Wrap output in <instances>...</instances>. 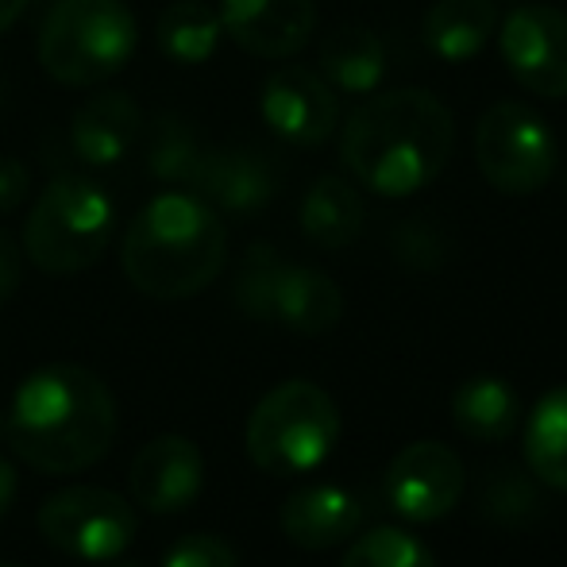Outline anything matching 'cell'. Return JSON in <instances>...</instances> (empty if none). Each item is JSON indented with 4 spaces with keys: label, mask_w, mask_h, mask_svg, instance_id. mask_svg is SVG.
<instances>
[{
    "label": "cell",
    "mask_w": 567,
    "mask_h": 567,
    "mask_svg": "<svg viewBox=\"0 0 567 567\" xmlns=\"http://www.w3.org/2000/svg\"><path fill=\"white\" fill-rule=\"evenodd\" d=\"M455 147V120L429 90H390L348 116L340 158L379 197H410L436 182Z\"/></svg>",
    "instance_id": "7a4b0ae2"
},
{
    "label": "cell",
    "mask_w": 567,
    "mask_h": 567,
    "mask_svg": "<svg viewBox=\"0 0 567 567\" xmlns=\"http://www.w3.org/2000/svg\"><path fill=\"white\" fill-rule=\"evenodd\" d=\"M494 0H436L425 16V43L436 59L467 62L494 35Z\"/></svg>",
    "instance_id": "44dd1931"
},
{
    "label": "cell",
    "mask_w": 567,
    "mask_h": 567,
    "mask_svg": "<svg viewBox=\"0 0 567 567\" xmlns=\"http://www.w3.org/2000/svg\"><path fill=\"white\" fill-rule=\"evenodd\" d=\"M278 522H282L290 545L306 548V553H324V548L355 537L359 522H363V502L337 483H309L282 502Z\"/></svg>",
    "instance_id": "9a60e30c"
},
{
    "label": "cell",
    "mask_w": 567,
    "mask_h": 567,
    "mask_svg": "<svg viewBox=\"0 0 567 567\" xmlns=\"http://www.w3.org/2000/svg\"><path fill=\"white\" fill-rule=\"evenodd\" d=\"M20 278H23V259H20V247L16 239L0 228V306L20 290Z\"/></svg>",
    "instance_id": "f546056e"
},
{
    "label": "cell",
    "mask_w": 567,
    "mask_h": 567,
    "mask_svg": "<svg viewBox=\"0 0 567 567\" xmlns=\"http://www.w3.org/2000/svg\"><path fill=\"white\" fill-rule=\"evenodd\" d=\"M475 158L483 178L506 197H529L556 171V135L529 105L498 101L475 127Z\"/></svg>",
    "instance_id": "52a82bcc"
},
{
    "label": "cell",
    "mask_w": 567,
    "mask_h": 567,
    "mask_svg": "<svg viewBox=\"0 0 567 567\" xmlns=\"http://www.w3.org/2000/svg\"><path fill=\"white\" fill-rule=\"evenodd\" d=\"M337 93L306 66H282L262 85V120L298 147H321L337 132Z\"/></svg>",
    "instance_id": "7c38bea8"
},
{
    "label": "cell",
    "mask_w": 567,
    "mask_h": 567,
    "mask_svg": "<svg viewBox=\"0 0 567 567\" xmlns=\"http://www.w3.org/2000/svg\"><path fill=\"white\" fill-rule=\"evenodd\" d=\"M220 12H213L205 0H174L163 8L155 23L158 51L178 66H202L220 47Z\"/></svg>",
    "instance_id": "603a6c76"
},
{
    "label": "cell",
    "mask_w": 567,
    "mask_h": 567,
    "mask_svg": "<svg viewBox=\"0 0 567 567\" xmlns=\"http://www.w3.org/2000/svg\"><path fill=\"white\" fill-rule=\"evenodd\" d=\"M340 441V410L317 382L290 379L259 398L247 417V455L275 478L309 475Z\"/></svg>",
    "instance_id": "277c9868"
},
{
    "label": "cell",
    "mask_w": 567,
    "mask_h": 567,
    "mask_svg": "<svg viewBox=\"0 0 567 567\" xmlns=\"http://www.w3.org/2000/svg\"><path fill=\"white\" fill-rule=\"evenodd\" d=\"M452 421L463 436L483 444H498L514 436L522 425V405L506 379L498 374H475L452 394Z\"/></svg>",
    "instance_id": "ac0fdd59"
},
{
    "label": "cell",
    "mask_w": 567,
    "mask_h": 567,
    "mask_svg": "<svg viewBox=\"0 0 567 567\" xmlns=\"http://www.w3.org/2000/svg\"><path fill=\"white\" fill-rule=\"evenodd\" d=\"M525 463L548 491H567V386L533 405L525 421Z\"/></svg>",
    "instance_id": "cb8c5ba5"
},
{
    "label": "cell",
    "mask_w": 567,
    "mask_h": 567,
    "mask_svg": "<svg viewBox=\"0 0 567 567\" xmlns=\"http://www.w3.org/2000/svg\"><path fill=\"white\" fill-rule=\"evenodd\" d=\"M502 62L522 90L548 101L567 97V12L553 4H522L502 20Z\"/></svg>",
    "instance_id": "9c48e42d"
},
{
    "label": "cell",
    "mask_w": 567,
    "mask_h": 567,
    "mask_svg": "<svg viewBox=\"0 0 567 567\" xmlns=\"http://www.w3.org/2000/svg\"><path fill=\"white\" fill-rule=\"evenodd\" d=\"M228 236L217 209L197 194H158L140 209L120 247L127 282L158 301L202 293L220 275Z\"/></svg>",
    "instance_id": "3957f363"
},
{
    "label": "cell",
    "mask_w": 567,
    "mask_h": 567,
    "mask_svg": "<svg viewBox=\"0 0 567 567\" xmlns=\"http://www.w3.org/2000/svg\"><path fill=\"white\" fill-rule=\"evenodd\" d=\"M28 4L31 0H0V35H4V31L12 28L23 12H28Z\"/></svg>",
    "instance_id": "1f68e13d"
},
{
    "label": "cell",
    "mask_w": 567,
    "mask_h": 567,
    "mask_svg": "<svg viewBox=\"0 0 567 567\" xmlns=\"http://www.w3.org/2000/svg\"><path fill=\"white\" fill-rule=\"evenodd\" d=\"M220 28L255 59H290L317 28L313 0H220Z\"/></svg>",
    "instance_id": "4fadbf2b"
},
{
    "label": "cell",
    "mask_w": 567,
    "mask_h": 567,
    "mask_svg": "<svg viewBox=\"0 0 567 567\" xmlns=\"http://www.w3.org/2000/svg\"><path fill=\"white\" fill-rule=\"evenodd\" d=\"M475 509L483 522L498 529H525L545 514V494L533 471H522L514 463H491L478 478Z\"/></svg>",
    "instance_id": "7402d4cb"
},
{
    "label": "cell",
    "mask_w": 567,
    "mask_h": 567,
    "mask_svg": "<svg viewBox=\"0 0 567 567\" xmlns=\"http://www.w3.org/2000/svg\"><path fill=\"white\" fill-rule=\"evenodd\" d=\"M31 189V174L20 158H0V213H12L16 205L28 197Z\"/></svg>",
    "instance_id": "f1b7e54d"
},
{
    "label": "cell",
    "mask_w": 567,
    "mask_h": 567,
    "mask_svg": "<svg viewBox=\"0 0 567 567\" xmlns=\"http://www.w3.org/2000/svg\"><path fill=\"white\" fill-rule=\"evenodd\" d=\"M194 189L213 209H225L231 217H251V213H259L275 197L278 171L259 151H205L202 166L194 174Z\"/></svg>",
    "instance_id": "5bb4252c"
},
{
    "label": "cell",
    "mask_w": 567,
    "mask_h": 567,
    "mask_svg": "<svg viewBox=\"0 0 567 567\" xmlns=\"http://www.w3.org/2000/svg\"><path fill=\"white\" fill-rule=\"evenodd\" d=\"M127 486L140 509L158 517L182 514L197 502L205 486V460L202 449L186 436H155L132 460Z\"/></svg>",
    "instance_id": "8fae6325"
},
{
    "label": "cell",
    "mask_w": 567,
    "mask_h": 567,
    "mask_svg": "<svg viewBox=\"0 0 567 567\" xmlns=\"http://www.w3.org/2000/svg\"><path fill=\"white\" fill-rule=\"evenodd\" d=\"M113 231V197L82 174H62L39 194L23 225V251L43 275H78L105 255Z\"/></svg>",
    "instance_id": "8992f818"
},
{
    "label": "cell",
    "mask_w": 567,
    "mask_h": 567,
    "mask_svg": "<svg viewBox=\"0 0 567 567\" xmlns=\"http://www.w3.org/2000/svg\"><path fill=\"white\" fill-rule=\"evenodd\" d=\"M282 267V259L275 255V247L267 244H255L247 251L244 267L236 275V306L244 309L247 317L255 321H267L270 313V286H275V275Z\"/></svg>",
    "instance_id": "4316f807"
},
{
    "label": "cell",
    "mask_w": 567,
    "mask_h": 567,
    "mask_svg": "<svg viewBox=\"0 0 567 567\" xmlns=\"http://www.w3.org/2000/svg\"><path fill=\"white\" fill-rule=\"evenodd\" d=\"M386 74V47L371 28L343 23L321 43V78L340 93H371Z\"/></svg>",
    "instance_id": "ffe728a7"
},
{
    "label": "cell",
    "mask_w": 567,
    "mask_h": 567,
    "mask_svg": "<svg viewBox=\"0 0 567 567\" xmlns=\"http://www.w3.org/2000/svg\"><path fill=\"white\" fill-rule=\"evenodd\" d=\"M343 313V293L329 275L313 267H293L282 262L270 286V313L267 321L286 324L290 332L301 337H321V332L337 329Z\"/></svg>",
    "instance_id": "e0dca14e"
},
{
    "label": "cell",
    "mask_w": 567,
    "mask_h": 567,
    "mask_svg": "<svg viewBox=\"0 0 567 567\" xmlns=\"http://www.w3.org/2000/svg\"><path fill=\"white\" fill-rule=\"evenodd\" d=\"M340 567H436V556L413 533L382 525L371 529L348 548Z\"/></svg>",
    "instance_id": "484cf974"
},
{
    "label": "cell",
    "mask_w": 567,
    "mask_h": 567,
    "mask_svg": "<svg viewBox=\"0 0 567 567\" xmlns=\"http://www.w3.org/2000/svg\"><path fill=\"white\" fill-rule=\"evenodd\" d=\"M0 436H4V413H0Z\"/></svg>",
    "instance_id": "d6a6232c"
},
{
    "label": "cell",
    "mask_w": 567,
    "mask_h": 567,
    "mask_svg": "<svg viewBox=\"0 0 567 567\" xmlns=\"http://www.w3.org/2000/svg\"><path fill=\"white\" fill-rule=\"evenodd\" d=\"M140 23L124 0H59L39 28V66L62 85H97L127 66Z\"/></svg>",
    "instance_id": "5b68a950"
},
{
    "label": "cell",
    "mask_w": 567,
    "mask_h": 567,
    "mask_svg": "<svg viewBox=\"0 0 567 567\" xmlns=\"http://www.w3.org/2000/svg\"><path fill=\"white\" fill-rule=\"evenodd\" d=\"M363 197L348 178L324 174L309 186L306 202H301V231L309 244L324 247V251H340L363 231Z\"/></svg>",
    "instance_id": "d6986e66"
},
{
    "label": "cell",
    "mask_w": 567,
    "mask_h": 567,
    "mask_svg": "<svg viewBox=\"0 0 567 567\" xmlns=\"http://www.w3.org/2000/svg\"><path fill=\"white\" fill-rule=\"evenodd\" d=\"M16 491H20V478H16L12 460H4V455H0V522H4L8 509H12Z\"/></svg>",
    "instance_id": "4dcf8cb0"
},
{
    "label": "cell",
    "mask_w": 567,
    "mask_h": 567,
    "mask_svg": "<svg viewBox=\"0 0 567 567\" xmlns=\"http://www.w3.org/2000/svg\"><path fill=\"white\" fill-rule=\"evenodd\" d=\"M463 463L449 444L441 441H417L402 449L386 467V498L394 514L405 522H441L452 514L455 502L463 498Z\"/></svg>",
    "instance_id": "30bf717a"
},
{
    "label": "cell",
    "mask_w": 567,
    "mask_h": 567,
    "mask_svg": "<svg viewBox=\"0 0 567 567\" xmlns=\"http://www.w3.org/2000/svg\"><path fill=\"white\" fill-rule=\"evenodd\" d=\"M4 436L43 475H78L116 441V402L105 379L78 363H43L16 386Z\"/></svg>",
    "instance_id": "6da1fadb"
},
{
    "label": "cell",
    "mask_w": 567,
    "mask_h": 567,
    "mask_svg": "<svg viewBox=\"0 0 567 567\" xmlns=\"http://www.w3.org/2000/svg\"><path fill=\"white\" fill-rule=\"evenodd\" d=\"M39 533L74 560H116L135 537V509L105 486H66L39 506Z\"/></svg>",
    "instance_id": "ba28073f"
},
{
    "label": "cell",
    "mask_w": 567,
    "mask_h": 567,
    "mask_svg": "<svg viewBox=\"0 0 567 567\" xmlns=\"http://www.w3.org/2000/svg\"><path fill=\"white\" fill-rule=\"evenodd\" d=\"M0 567H20V564H0Z\"/></svg>",
    "instance_id": "836d02e7"
},
{
    "label": "cell",
    "mask_w": 567,
    "mask_h": 567,
    "mask_svg": "<svg viewBox=\"0 0 567 567\" xmlns=\"http://www.w3.org/2000/svg\"><path fill=\"white\" fill-rule=\"evenodd\" d=\"M163 567H239L236 548L217 533H189L171 545L163 556Z\"/></svg>",
    "instance_id": "83f0119b"
},
{
    "label": "cell",
    "mask_w": 567,
    "mask_h": 567,
    "mask_svg": "<svg viewBox=\"0 0 567 567\" xmlns=\"http://www.w3.org/2000/svg\"><path fill=\"white\" fill-rule=\"evenodd\" d=\"M202 140L194 124L174 113H163L147 127V171L151 178L166 186H194V174L202 166Z\"/></svg>",
    "instance_id": "d4e9b609"
},
{
    "label": "cell",
    "mask_w": 567,
    "mask_h": 567,
    "mask_svg": "<svg viewBox=\"0 0 567 567\" xmlns=\"http://www.w3.org/2000/svg\"><path fill=\"white\" fill-rule=\"evenodd\" d=\"M143 132V113L127 93H97L70 124V151L85 166H116Z\"/></svg>",
    "instance_id": "2e32d148"
}]
</instances>
